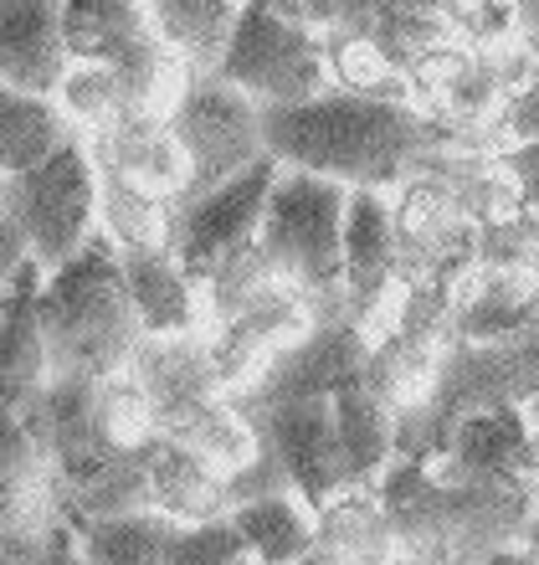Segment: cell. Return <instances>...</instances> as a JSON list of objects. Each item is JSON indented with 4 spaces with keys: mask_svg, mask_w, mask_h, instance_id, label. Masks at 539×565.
Masks as SVG:
<instances>
[{
    "mask_svg": "<svg viewBox=\"0 0 539 565\" xmlns=\"http://www.w3.org/2000/svg\"><path fill=\"white\" fill-rule=\"evenodd\" d=\"M165 565H257V555L247 545V535L237 530V520H206L175 524Z\"/></svg>",
    "mask_w": 539,
    "mask_h": 565,
    "instance_id": "obj_30",
    "label": "cell"
},
{
    "mask_svg": "<svg viewBox=\"0 0 539 565\" xmlns=\"http://www.w3.org/2000/svg\"><path fill=\"white\" fill-rule=\"evenodd\" d=\"M247 0H150V26L195 77H216Z\"/></svg>",
    "mask_w": 539,
    "mask_h": 565,
    "instance_id": "obj_21",
    "label": "cell"
},
{
    "mask_svg": "<svg viewBox=\"0 0 539 565\" xmlns=\"http://www.w3.org/2000/svg\"><path fill=\"white\" fill-rule=\"evenodd\" d=\"M345 222H349V185L314 175V170H293V164L278 170L268 195V216H262V247L303 294L314 298L324 319L349 313Z\"/></svg>",
    "mask_w": 539,
    "mask_h": 565,
    "instance_id": "obj_5",
    "label": "cell"
},
{
    "mask_svg": "<svg viewBox=\"0 0 539 565\" xmlns=\"http://www.w3.org/2000/svg\"><path fill=\"white\" fill-rule=\"evenodd\" d=\"M390 6H406V11H427V15H442L448 0H390Z\"/></svg>",
    "mask_w": 539,
    "mask_h": 565,
    "instance_id": "obj_36",
    "label": "cell"
},
{
    "mask_svg": "<svg viewBox=\"0 0 539 565\" xmlns=\"http://www.w3.org/2000/svg\"><path fill=\"white\" fill-rule=\"evenodd\" d=\"M324 313L303 288L293 294H278L257 309L226 319V324L211 329V365H216V381H222L226 396H247V391L262 381V375L278 365L288 344H299L309 329L319 324Z\"/></svg>",
    "mask_w": 539,
    "mask_h": 565,
    "instance_id": "obj_12",
    "label": "cell"
},
{
    "mask_svg": "<svg viewBox=\"0 0 539 565\" xmlns=\"http://www.w3.org/2000/svg\"><path fill=\"white\" fill-rule=\"evenodd\" d=\"M93 149L98 170H114V175L134 180L144 191L165 195V201H185L195 185V164H191V149L180 145L175 124L170 119H123L114 124L108 135L98 139H83Z\"/></svg>",
    "mask_w": 539,
    "mask_h": 565,
    "instance_id": "obj_15",
    "label": "cell"
},
{
    "mask_svg": "<svg viewBox=\"0 0 539 565\" xmlns=\"http://www.w3.org/2000/svg\"><path fill=\"white\" fill-rule=\"evenodd\" d=\"M175 201L144 191L134 180L98 170V232L114 247H170L175 237Z\"/></svg>",
    "mask_w": 539,
    "mask_h": 565,
    "instance_id": "obj_26",
    "label": "cell"
},
{
    "mask_svg": "<svg viewBox=\"0 0 539 565\" xmlns=\"http://www.w3.org/2000/svg\"><path fill=\"white\" fill-rule=\"evenodd\" d=\"M73 67L62 0H0V83L57 93Z\"/></svg>",
    "mask_w": 539,
    "mask_h": 565,
    "instance_id": "obj_16",
    "label": "cell"
},
{
    "mask_svg": "<svg viewBox=\"0 0 539 565\" xmlns=\"http://www.w3.org/2000/svg\"><path fill=\"white\" fill-rule=\"evenodd\" d=\"M52 535H57V530H52ZM52 535L26 530L11 509L0 504V565H36V561H42V551L52 545Z\"/></svg>",
    "mask_w": 539,
    "mask_h": 565,
    "instance_id": "obj_31",
    "label": "cell"
},
{
    "mask_svg": "<svg viewBox=\"0 0 539 565\" xmlns=\"http://www.w3.org/2000/svg\"><path fill=\"white\" fill-rule=\"evenodd\" d=\"M42 329L52 350V381H104L134 365L144 324L123 282L119 247L104 232L62 268L42 273Z\"/></svg>",
    "mask_w": 539,
    "mask_h": 565,
    "instance_id": "obj_3",
    "label": "cell"
},
{
    "mask_svg": "<svg viewBox=\"0 0 539 565\" xmlns=\"http://www.w3.org/2000/svg\"><path fill=\"white\" fill-rule=\"evenodd\" d=\"M170 124H175L180 145L191 149V195L241 175L247 164L268 160V114L241 88H231L226 77H195L170 114Z\"/></svg>",
    "mask_w": 539,
    "mask_h": 565,
    "instance_id": "obj_9",
    "label": "cell"
},
{
    "mask_svg": "<svg viewBox=\"0 0 539 565\" xmlns=\"http://www.w3.org/2000/svg\"><path fill=\"white\" fill-rule=\"evenodd\" d=\"M278 170H283V164L268 154V160L247 164L241 175L180 201L170 253L185 263V273H191L195 282H206L211 273L222 268L226 257H237L241 247L262 242V216H268V195H272Z\"/></svg>",
    "mask_w": 539,
    "mask_h": 565,
    "instance_id": "obj_8",
    "label": "cell"
},
{
    "mask_svg": "<svg viewBox=\"0 0 539 565\" xmlns=\"http://www.w3.org/2000/svg\"><path fill=\"white\" fill-rule=\"evenodd\" d=\"M529 417H535V427H539V391H535V402H529Z\"/></svg>",
    "mask_w": 539,
    "mask_h": 565,
    "instance_id": "obj_40",
    "label": "cell"
},
{
    "mask_svg": "<svg viewBox=\"0 0 539 565\" xmlns=\"http://www.w3.org/2000/svg\"><path fill=\"white\" fill-rule=\"evenodd\" d=\"M26 263H31V253H26V237H21V226H15L11 216H6V222H0V294L11 288V282H15V273L26 268Z\"/></svg>",
    "mask_w": 539,
    "mask_h": 565,
    "instance_id": "obj_32",
    "label": "cell"
},
{
    "mask_svg": "<svg viewBox=\"0 0 539 565\" xmlns=\"http://www.w3.org/2000/svg\"><path fill=\"white\" fill-rule=\"evenodd\" d=\"M478 565H539V555L529 551L525 540H519V545H504V551H494V555H483Z\"/></svg>",
    "mask_w": 539,
    "mask_h": 565,
    "instance_id": "obj_34",
    "label": "cell"
},
{
    "mask_svg": "<svg viewBox=\"0 0 539 565\" xmlns=\"http://www.w3.org/2000/svg\"><path fill=\"white\" fill-rule=\"evenodd\" d=\"M334 422H339V443L349 452L359 489H375L380 473L401 458V412L370 391L365 381H349L345 391H334Z\"/></svg>",
    "mask_w": 539,
    "mask_h": 565,
    "instance_id": "obj_22",
    "label": "cell"
},
{
    "mask_svg": "<svg viewBox=\"0 0 539 565\" xmlns=\"http://www.w3.org/2000/svg\"><path fill=\"white\" fill-rule=\"evenodd\" d=\"M268 114V154L293 170L330 175L349 191H396L427 170L442 145L417 104L406 98H375V93L330 88L293 108H262Z\"/></svg>",
    "mask_w": 539,
    "mask_h": 565,
    "instance_id": "obj_1",
    "label": "cell"
},
{
    "mask_svg": "<svg viewBox=\"0 0 539 565\" xmlns=\"http://www.w3.org/2000/svg\"><path fill=\"white\" fill-rule=\"evenodd\" d=\"M365 365H370L365 329H359L349 313H334V319H319L299 344H288L283 355H278V365H272L247 396H237V402L247 406V412H268V406H283V402L334 396V391H345L349 381H365Z\"/></svg>",
    "mask_w": 539,
    "mask_h": 565,
    "instance_id": "obj_10",
    "label": "cell"
},
{
    "mask_svg": "<svg viewBox=\"0 0 539 565\" xmlns=\"http://www.w3.org/2000/svg\"><path fill=\"white\" fill-rule=\"evenodd\" d=\"M442 462L467 478L519 483V489L539 493V427L529 417V406H498V412L467 417L452 431Z\"/></svg>",
    "mask_w": 539,
    "mask_h": 565,
    "instance_id": "obj_14",
    "label": "cell"
},
{
    "mask_svg": "<svg viewBox=\"0 0 539 565\" xmlns=\"http://www.w3.org/2000/svg\"><path fill=\"white\" fill-rule=\"evenodd\" d=\"M539 391V329L509 340H463L452 334L436 365L432 396L401 417V458H442L452 431L467 417L498 406H529Z\"/></svg>",
    "mask_w": 539,
    "mask_h": 565,
    "instance_id": "obj_4",
    "label": "cell"
},
{
    "mask_svg": "<svg viewBox=\"0 0 539 565\" xmlns=\"http://www.w3.org/2000/svg\"><path fill=\"white\" fill-rule=\"evenodd\" d=\"M514 11H519V31H525V42L539 52V0H514Z\"/></svg>",
    "mask_w": 539,
    "mask_h": 565,
    "instance_id": "obj_35",
    "label": "cell"
},
{
    "mask_svg": "<svg viewBox=\"0 0 539 565\" xmlns=\"http://www.w3.org/2000/svg\"><path fill=\"white\" fill-rule=\"evenodd\" d=\"M231 520H237V530L247 535L257 565H299L319 535V509L293 489L247 499Z\"/></svg>",
    "mask_w": 539,
    "mask_h": 565,
    "instance_id": "obj_24",
    "label": "cell"
},
{
    "mask_svg": "<svg viewBox=\"0 0 539 565\" xmlns=\"http://www.w3.org/2000/svg\"><path fill=\"white\" fill-rule=\"evenodd\" d=\"M6 216L21 226L31 263L42 273L77 257L98 237V160H93V149L83 139H67L52 160L15 175Z\"/></svg>",
    "mask_w": 539,
    "mask_h": 565,
    "instance_id": "obj_7",
    "label": "cell"
},
{
    "mask_svg": "<svg viewBox=\"0 0 539 565\" xmlns=\"http://www.w3.org/2000/svg\"><path fill=\"white\" fill-rule=\"evenodd\" d=\"M525 545H529V551H535V555H539V514H535V524H529V535H525Z\"/></svg>",
    "mask_w": 539,
    "mask_h": 565,
    "instance_id": "obj_39",
    "label": "cell"
},
{
    "mask_svg": "<svg viewBox=\"0 0 539 565\" xmlns=\"http://www.w3.org/2000/svg\"><path fill=\"white\" fill-rule=\"evenodd\" d=\"M216 77L241 88L257 108H293L334 88L330 42L309 15H288L268 0H247L241 26L226 46Z\"/></svg>",
    "mask_w": 539,
    "mask_h": 565,
    "instance_id": "obj_6",
    "label": "cell"
},
{
    "mask_svg": "<svg viewBox=\"0 0 539 565\" xmlns=\"http://www.w3.org/2000/svg\"><path fill=\"white\" fill-rule=\"evenodd\" d=\"M36 565H88V561H83V551H77L73 530H67V524H57V535H52V545L42 551V561H36Z\"/></svg>",
    "mask_w": 539,
    "mask_h": 565,
    "instance_id": "obj_33",
    "label": "cell"
},
{
    "mask_svg": "<svg viewBox=\"0 0 539 565\" xmlns=\"http://www.w3.org/2000/svg\"><path fill=\"white\" fill-rule=\"evenodd\" d=\"M134 6H150V0H134Z\"/></svg>",
    "mask_w": 539,
    "mask_h": 565,
    "instance_id": "obj_41",
    "label": "cell"
},
{
    "mask_svg": "<svg viewBox=\"0 0 539 565\" xmlns=\"http://www.w3.org/2000/svg\"><path fill=\"white\" fill-rule=\"evenodd\" d=\"M6 206H11V180L0 175V222H6Z\"/></svg>",
    "mask_w": 539,
    "mask_h": 565,
    "instance_id": "obj_38",
    "label": "cell"
},
{
    "mask_svg": "<svg viewBox=\"0 0 539 565\" xmlns=\"http://www.w3.org/2000/svg\"><path fill=\"white\" fill-rule=\"evenodd\" d=\"M52 98L62 104L67 124L77 129V139H98V135H108L114 124L129 119L123 83H119V73H114V62H73Z\"/></svg>",
    "mask_w": 539,
    "mask_h": 565,
    "instance_id": "obj_29",
    "label": "cell"
},
{
    "mask_svg": "<svg viewBox=\"0 0 539 565\" xmlns=\"http://www.w3.org/2000/svg\"><path fill=\"white\" fill-rule=\"evenodd\" d=\"M252 417L262 422L272 452L283 458L293 493H303L314 509H324V504H334L339 493L359 489L355 468H349V452H345V443H339V422H334L330 396L283 402V406H268V412H252Z\"/></svg>",
    "mask_w": 539,
    "mask_h": 565,
    "instance_id": "obj_11",
    "label": "cell"
},
{
    "mask_svg": "<svg viewBox=\"0 0 539 565\" xmlns=\"http://www.w3.org/2000/svg\"><path fill=\"white\" fill-rule=\"evenodd\" d=\"M293 288H299V282L272 263V253L262 242L241 247L237 257H226L222 268L201 282L211 329L226 324V319H237V313H247V309H257V303H268V298H278V294H293Z\"/></svg>",
    "mask_w": 539,
    "mask_h": 565,
    "instance_id": "obj_28",
    "label": "cell"
},
{
    "mask_svg": "<svg viewBox=\"0 0 539 565\" xmlns=\"http://www.w3.org/2000/svg\"><path fill=\"white\" fill-rule=\"evenodd\" d=\"M175 524L180 520L160 514V509H139V514H119V520L83 524V530H73V540L88 565H165Z\"/></svg>",
    "mask_w": 539,
    "mask_h": 565,
    "instance_id": "obj_27",
    "label": "cell"
},
{
    "mask_svg": "<svg viewBox=\"0 0 539 565\" xmlns=\"http://www.w3.org/2000/svg\"><path fill=\"white\" fill-rule=\"evenodd\" d=\"M396 545L427 565H478L483 555L519 545L539 514V493L488 483L448 468L442 458H396L375 483Z\"/></svg>",
    "mask_w": 539,
    "mask_h": 565,
    "instance_id": "obj_2",
    "label": "cell"
},
{
    "mask_svg": "<svg viewBox=\"0 0 539 565\" xmlns=\"http://www.w3.org/2000/svg\"><path fill=\"white\" fill-rule=\"evenodd\" d=\"M150 489H154V509L170 514L180 524H206V520H231L241 504L237 483L226 473H216L211 462H201L191 447L180 443H154L150 458Z\"/></svg>",
    "mask_w": 539,
    "mask_h": 565,
    "instance_id": "obj_20",
    "label": "cell"
},
{
    "mask_svg": "<svg viewBox=\"0 0 539 565\" xmlns=\"http://www.w3.org/2000/svg\"><path fill=\"white\" fill-rule=\"evenodd\" d=\"M396 545L390 514L375 489H349L319 509V535L299 565H386Z\"/></svg>",
    "mask_w": 539,
    "mask_h": 565,
    "instance_id": "obj_19",
    "label": "cell"
},
{
    "mask_svg": "<svg viewBox=\"0 0 539 565\" xmlns=\"http://www.w3.org/2000/svg\"><path fill=\"white\" fill-rule=\"evenodd\" d=\"M309 11H314V21H319V26H324V15L334 11V0H309Z\"/></svg>",
    "mask_w": 539,
    "mask_h": 565,
    "instance_id": "obj_37",
    "label": "cell"
},
{
    "mask_svg": "<svg viewBox=\"0 0 539 565\" xmlns=\"http://www.w3.org/2000/svg\"><path fill=\"white\" fill-rule=\"evenodd\" d=\"M52 386V350L42 329V268L26 263L0 294V417H26Z\"/></svg>",
    "mask_w": 539,
    "mask_h": 565,
    "instance_id": "obj_13",
    "label": "cell"
},
{
    "mask_svg": "<svg viewBox=\"0 0 539 565\" xmlns=\"http://www.w3.org/2000/svg\"><path fill=\"white\" fill-rule=\"evenodd\" d=\"M119 268L134 298V313L144 334H195L211 329L206 319V294L201 282L185 273L170 247H119Z\"/></svg>",
    "mask_w": 539,
    "mask_h": 565,
    "instance_id": "obj_17",
    "label": "cell"
},
{
    "mask_svg": "<svg viewBox=\"0 0 539 565\" xmlns=\"http://www.w3.org/2000/svg\"><path fill=\"white\" fill-rule=\"evenodd\" d=\"M0 504L36 535H52L62 524L57 468L26 417H0Z\"/></svg>",
    "mask_w": 539,
    "mask_h": 565,
    "instance_id": "obj_18",
    "label": "cell"
},
{
    "mask_svg": "<svg viewBox=\"0 0 539 565\" xmlns=\"http://www.w3.org/2000/svg\"><path fill=\"white\" fill-rule=\"evenodd\" d=\"M62 21H67L73 62H119L144 36H154L150 6L134 0H62Z\"/></svg>",
    "mask_w": 539,
    "mask_h": 565,
    "instance_id": "obj_25",
    "label": "cell"
},
{
    "mask_svg": "<svg viewBox=\"0 0 539 565\" xmlns=\"http://www.w3.org/2000/svg\"><path fill=\"white\" fill-rule=\"evenodd\" d=\"M67 139H77V129L67 124L52 93H26L15 83H0V175H26L42 160H52Z\"/></svg>",
    "mask_w": 539,
    "mask_h": 565,
    "instance_id": "obj_23",
    "label": "cell"
}]
</instances>
